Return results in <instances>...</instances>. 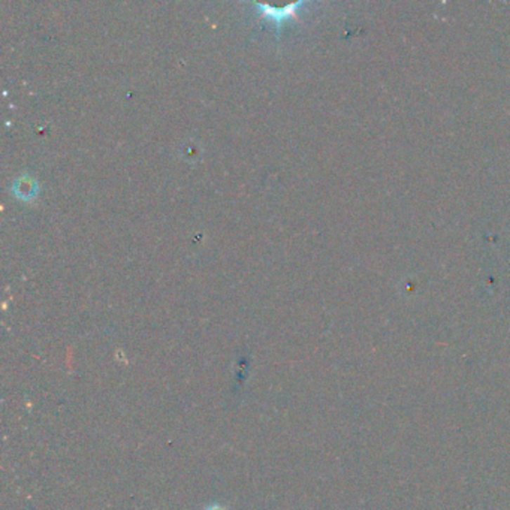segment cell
<instances>
[{
  "label": "cell",
  "mask_w": 510,
  "mask_h": 510,
  "mask_svg": "<svg viewBox=\"0 0 510 510\" xmlns=\"http://www.w3.org/2000/svg\"><path fill=\"white\" fill-rule=\"evenodd\" d=\"M298 6H301V4H295V5H291V6H286L282 11H278V9L270 8V6H266V5H258V8L261 9V14L262 15L270 17L273 20L277 18V22H282L283 18L295 15V11H296Z\"/></svg>",
  "instance_id": "7a4b0ae2"
},
{
  "label": "cell",
  "mask_w": 510,
  "mask_h": 510,
  "mask_svg": "<svg viewBox=\"0 0 510 510\" xmlns=\"http://www.w3.org/2000/svg\"><path fill=\"white\" fill-rule=\"evenodd\" d=\"M14 193L22 201H29L38 195V184L29 178H21L15 183Z\"/></svg>",
  "instance_id": "6da1fadb"
},
{
  "label": "cell",
  "mask_w": 510,
  "mask_h": 510,
  "mask_svg": "<svg viewBox=\"0 0 510 510\" xmlns=\"http://www.w3.org/2000/svg\"><path fill=\"white\" fill-rule=\"evenodd\" d=\"M204 510H228V509L225 506H220V504H211V506L205 507Z\"/></svg>",
  "instance_id": "3957f363"
}]
</instances>
